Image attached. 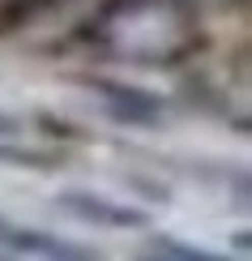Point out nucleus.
<instances>
[{
  "label": "nucleus",
  "instance_id": "7ed1b4c3",
  "mask_svg": "<svg viewBox=\"0 0 252 261\" xmlns=\"http://www.w3.org/2000/svg\"><path fill=\"white\" fill-rule=\"evenodd\" d=\"M141 261H231L222 253H210V248H197V244H184V240H154L141 253Z\"/></svg>",
  "mask_w": 252,
  "mask_h": 261
},
{
  "label": "nucleus",
  "instance_id": "f03ea898",
  "mask_svg": "<svg viewBox=\"0 0 252 261\" xmlns=\"http://www.w3.org/2000/svg\"><path fill=\"white\" fill-rule=\"evenodd\" d=\"M56 205L64 214H73V219L107 227V231H133V227L150 223L146 210H137V205H128V201H116V197H107V193H94V189H60Z\"/></svg>",
  "mask_w": 252,
  "mask_h": 261
},
{
  "label": "nucleus",
  "instance_id": "f257e3e1",
  "mask_svg": "<svg viewBox=\"0 0 252 261\" xmlns=\"http://www.w3.org/2000/svg\"><path fill=\"white\" fill-rule=\"evenodd\" d=\"M107 51L137 64H162L192 47V21L175 0H120L98 30Z\"/></svg>",
  "mask_w": 252,
  "mask_h": 261
}]
</instances>
